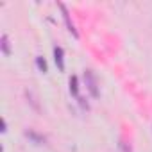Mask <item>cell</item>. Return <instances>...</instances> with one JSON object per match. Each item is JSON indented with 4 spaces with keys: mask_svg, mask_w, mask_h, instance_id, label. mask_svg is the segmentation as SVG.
Here are the masks:
<instances>
[{
    "mask_svg": "<svg viewBox=\"0 0 152 152\" xmlns=\"http://www.w3.org/2000/svg\"><path fill=\"white\" fill-rule=\"evenodd\" d=\"M84 83H86V88H88L90 95L93 99H99L100 97V91H99V83H97V77H95L93 70H86L84 72Z\"/></svg>",
    "mask_w": 152,
    "mask_h": 152,
    "instance_id": "obj_1",
    "label": "cell"
},
{
    "mask_svg": "<svg viewBox=\"0 0 152 152\" xmlns=\"http://www.w3.org/2000/svg\"><path fill=\"white\" fill-rule=\"evenodd\" d=\"M59 9L63 11V18H64V23H66V29L75 36V38H79V32H77V29H75V25H73V22L70 20V13H68V9H66V6L64 4H59Z\"/></svg>",
    "mask_w": 152,
    "mask_h": 152,
    "instance_id": "obj_2",
    "label": "cell"
},
{
    "mask_svg": "<svg viewBox=\"0 0 152 152\" xmlns=\"http://www.w3.org/2000/svg\"><path fill=\"white\" fill-rule=\"evenodd\" d=\"M54 61L59 68V72H64V50L61 47H54Z\"/></svg>",
    "mask_w": 152,
    "mask_h": 152,
    "instance_id": "obj_3",
    "label": "cell"
},
{
    "mask_svg": "<svg viewBox=\"0 0 152 152\" xmlns=\"http://www.w3.org/2000/svg\"><path fill=\"white\" fill-rule=\"evenodd\" d=\"M25 138H29L34 145H43L45 141H47V138L43 136V134H39V132H36L34 129H27L25 131Z\"/></svg>",
    "mask_w": 152,
    "mask_h": 152,
    "instance_id": "obj_4",
    "label": "cell"
},
{
    "mask_svg": "<svg viewBox=\"0 0 152 152\" xmlns=\"http://www.w3.org/2000/svg\"><path fill=\"white\" fill-rule=\"evenodd\" d=\"M0 47H2V54L6 57L11 56V45H9V36L7 34H2V38H0Z\"/></svg>",
    "mask_w": 152,
    "mask_h": 152,
    "instance_id": "obj_5",
    "label": "cell"
},
{
    "mask_svg": "<svg viewBox=\"0 0 152 152\" xmlns=\"http://www.w3.org/2000/svg\"><path fill=\"white\" fill-rule=\"evenodd\" d=\"M70 93L73 97L79 99V83H77V75H72L70 77Z\"/></svg>",
    "mask_w": 152,
    "mask_h": 152,
    "instance_id": "obj_6",
    "label": "cell"
},
{
    "mask_svg": "<svg viewBox=\"0 0 152 152\" xmlns=\"http://www.w3.org/2000/svg\"><path fill=\"white\" fill-rule=\"evenodd\" d=\"M36 64H38V68H39V72L47 73V70H48V68H47V61H45L43 57H39V56H38V57H36Z\"/></svg>",
    "mask_w": 152,
    "mask_h": 152,
    "instance_id": "obj_7",
    "label": "cell"
},
{
    "mask_svg": "<svg viewBox=\"0 0 152 152\" xmlns=\"http://www.w3.org/2000/svg\"><path fill=\"white\" fill-rule=\"evenodd\" d=\"M27 99L31 100V104L34 106V109H36V111H39V106L36 104V99H34V95H32V91H29V90H27Z\"/></svg>",
    "mask_w": 152,
    "mask_h": 152,
    "instance_id": "obj_8",
    "label": "cell"
},
{
    "mask_svg": "<svg viewBox=\"0 0 152 152\" xmlns=\"http://www.w3.org/2000/svg\"><path fill=\"white\" fill-rule=\"evenodd\" d=\"M120 147L124 148V152H132V150H131V147H127V143H124V141L120 143Z\"/></svg>",
    "mask_w": 152,
    "mask_h": 152,
    "instance_id": "obj_9",
    "label": "cell"
},
{
    "mask_svg": "<svg viewBox=\"0 0 152 152\" xmlns=\"http://www.w3.org/2000/svg\"><path fill=\"white\" fill-rule=\"evenodd\" d=\"M6 131H7V122L2 120V132H6Z\"/></svg>",
    "mask_w": 152,
    "mask_h": 152,
    "instance_id": "obj_10",
    "label": "cell"
}]
</instances>
